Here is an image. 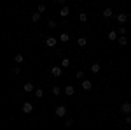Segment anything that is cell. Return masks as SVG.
Returning <instances> with one entry per match:
<instances>
[{"instance_id":"obj_1","label":"cell","mask_w":131,"mask_h":130,"mask_svg":"<svg viewBox=\"0 0 131 130\" xmlns=\"http://www.w3.org/2000/svg\"><path fill=\"white\" fill-rule=\"evenodd\" d=\"M121 111H122V113L128 116V114L131 113V104H129V102H124V104L121 106Z\"/></svg>"},{"instance_id":"obj_2","label":"cell","mask_w":131,"mask_h":130,"mask_svg":"<svg viewBox=\"0 0 131 130\" xmlns=\"http://www.w3.org/2000/svg\"><path fill=\"white\" fill-rule=\"evenodd\" d=\"M65 114H66V107L65 106L56 107V116H60V118H61V116H65Z\"/></svg>"},{"instance_id":"obj_3","label":"cell","mask_w":131,"mask_h":130,"mask_svg":"<svg viewBox=\"0 0 131 130\" xmlns=\"http://www.w3.org/2000/svg\"><path fill=\"white\" fill-rule=\"evenodd\" d=\"M31 111H33V106L30 102H25L23 104V113H31Z\"/></svg>"},{"instance_id":"obj_4","label":"cell","mask_w":131,"mask_h":130,"mask_svg":"<svg viewBox=\"0 0 131 130\" xmlns=\"http://www.w3.org/2000/svg\"><path fill=\"white\" fill-rule=\"evenodd\" d=\"M51 74H52V76H61V74H63L61 67H52V69H51Z\"/></svg>"},{"instance_id":"obj_5","label":"cell","mask_w":131,"mask_h":130,"mask_svg":"<svg viewBox=\"0 0 131 130\" xmlns=\"http://www.w3.org/2000/svg\"><path fill=\"white\" fill-rule=\"evenodd\" d=\"M65 93H66V95H68V97H70V95H74V93H75V88L72 86V84H68V86L65 88Z\"/></svg>"},{"instance_id":"obj_6","label":"cell","mask_w":131,"mask_h":130,"mask_svg":"<svg viewBox=\"0 0 131 130\" xmlns=\"http://www.w3.org/2000/svg\"><path fill=\"white\" fill-rule=\"evenodd\" d=\"M56 42H58V41H56V39H54V37H49L47 41H46V44H47L49 48H54V46H56Z\"/></svg>"},{"instance_id":"obj_7","label":"cell","mask_w":131,"mask_h":130,"mask_svg":"<svg viewBox=\"0 0 131 130\" xmlns=\"http://www.w3.org/2000/svg\"><path fill=\"white\" fill-rule=\"evenodd\" d=\"M80 84H82V88H84V90H91V86H93V83H91V81H87V79H84V81L80 83Z\"/></svg>"},{"instance_id":"obj_8","label":"cell","mask_w":131,"mask_h":130,"mask_svg":"<svg viewBox=\"0 0 131 130\" xmlns=\"http://www.w3.org/2000/svg\"><path fill=\"white\" fill-rule=\"evenodd\" d=\"M101 70V67H100V63H93L91 65V72H94V74H98Z\"/></svg>"},{"instance_id":"obj_9","label":"cell","mask_w":131,"mask_h":130,"mask_svg":"<svg viewBox=\"0 0 131 130\" xmlns=\"http://www.w3.org/2000/svg\"><path fill=\"white\" fill-rule=\"evenodd\" d=\"M126 19H128V14H117V21L119 23H126Z\"/></svg>"},{"instance_id":"obj_10","label":"cell","mask_w":131,"mask_h":130,"mask_svg":"<svg viewBox=\"0 0 131 130\" xmlns=\"http://www.w3.org/2000/svg\"><path fill=\"white\" fill-rule=\"evenodd\" d=\"M77 44H79V46H80V48H84V46H86V44H87V41H86V37H80V39H79V41H77Z\"/></svg>"},{"instance_id":"obj_11","label":"cell","mask_w":131,"mask_h":130,"mask_svg":"<svg viewBox=\"0 0 131 130\" xmlns=\"http://www.w3.org/2000/svg\"><path fill=\"white\" fill-rule=\"evenodd\" d=\"M23 90H25V91H31V90H33V84H31V83H26L25 86H23Z\"/></svg>"},{"instance_id":"obj_12","label":"cell","mask_w":131,"mask_h":130,"mask_svg":"<svg viewBox=\"0 0 131 130\" xmlns=\"http://www.w3.org/2000/svg\"><path fill=\"white\" fill-rule=\"evenodd\" d=\"M68 12H70V9H68V7H63V9H61V12H60V14H61L63 18H65V16H68Z\"/></svg>"},{"instance_id":"obj_13","label":"cell","mask_w":131,"mask_h":130,"mask_svg":"<svg viewBox=\"0 0 131 130\" xmlns=\"http://www.w3.org/2000/svg\"><path fill=\"white\" fill-rule=\"evenodd\" d=\"M108 39H110V41H115V39H117V34L114 32V30H112V32H108Z\"/></svg>"},{"instance_id":"obj_14","label":"cell","mask_w":131,"mask_h":130,"mask_svg":"<svg viewBox=\"0 0 131 130\" xmlns=\"http://www.w3.org/2000/svg\"><path fill=\"white\" fill-rule=\"evenodd\" d=\"M40 19V12H33L31 14V21H39Z\"/></svg>"},{"instance_id":"obj_15","label":"cell","mask_w":131,"mask_h":130,"mask_svg":"<svg viewBox=\"0 0 131 130\" xmlns=\"http://www.w3.org/2000/svg\"><path fill=\"white\" fill-rule=\"evenodd\" d=\"M103 16H105V18H110V16H112V9H108V7H107L105 11H103Z\"/></svg>"},{"instance_id":"obj_16","label":"cell","mask_w":131,"mask_h":130,"mask_svg":"<svg viewBox=\"0 0 131 130\" xmlns=\"http://www.w3.org/2000/svg\"><path fill=\"white\" fill-rule=\"evenodd\" d=\"M79 19H80V21H82V23H84V21H87V14H86V12H80V16H79Z\"/></svg>"},{"instance_id":"obj_17","label":"cell","mask_w":131,"mask_h":130,"mask_svg":"<svg viewBox=\"0 0 131 130\" xmlns=\"http://www.w3.org/2000/svg\"><path fill=\"white\" fill-rule=\"evenodd\" d=\"M119 44L121 46H126V44H128V39L126 37H119Z\"/></svg>"},{"instance_id":"obj_18","label":"cell","mask_w":131,"mask_h":130,"mask_svg":"<svg viewBox=\"0 0 131 130\" xmlns=\"http://www.w3.org/2000/svg\"><path fill=\"white\" fill-rule=\"evenodd\" d=\"M60 39H61L63 42H66V41H68L70 37H68V34H61V37H60Z\"/></svg>"},{"instance_id":"obj_19","label":"cell","mask_w":131,"mask_h":130,"mask_svg":"<svg viewBox=\"0 0 131 130\" xmlns=\"http://www.w3.org/2000/svg\"><path fill=\"white\" fill-rule=\"evenodd\" d=\"M52 93H54V95H60V93H61V90L58 88V86H54V88H52Z\"/></svg>"},{"instance_id":"obj_20","label":"cell","mask_w":131,"mask_h":130,"mask_svg":"<svg viewBox=\"0 0 131 130\" xmlns=\"http://www.w3.org/2000/svg\"><path fill=\"white\" fill-rule=\"evenodd\" d=\"M35 95H37V97H42V95H44V91H42L40 88H37V90H35Z\"/></svg>"},{"instance_id":"obj_21","label":"cell","mask_w":131,"mask_h":130,"mask_svg":"<svg viewBox=\"0 0 131 130\" xmlns=\"http://www.w3.org/2000/svg\"><path fill=\"white\" fill-rule=\"evenodd\" d=\"M16 62H17V63H21V62H23V55H16Z\"/></svg>"},{"instance_id":"obj_22","label":"cell","mask_w":131,"mask_h":130,"mask_svg":"<svg viewBox=\"0 0 131 130\" xmlns=\"http://www.w3.org/2000/svg\"><path fill=\"white\" fill-rule=\"evenodd\" d=\"M70 65V60L68 58H65V60H63V67H68Z\"/></svg>"},{"instance_id":"obj_23","label":"cell","mask_w":131,"mask_h":130,"mask_svg":"<svg viewBox=\"0 0 131 130\" xmlns=\"http://www.w3.org/2000/svg\"><path fill=\"white\" fill-rule=\"evenodd\" d=\"M44 11H46V5H44V4H40V5H39V12H44Z\"/></svg>"},{"instance_id":"obj_24","label":"cell","mask_w":131,"mask_h":130,"mask_svg":"<svg viewBox=\"0 0 131 130\" xmlns=\"http://www.w3.org/2000/svg\"><path fill=\"white\" fill-rule=\"evenodd\" d=\"M77 77H79V79L84 77V72H82V70H79V72H77Z\"/></svg>"},{"instance_id":"obj_25","label":"cell","mask_w":131,"mask_h":130,"mask_svg":"<svg viewBox=\"0 0 131 130\" xmlns=\"http://www.w3.org/2000/svg\"><path fill=\"white\" fill-rule=\"evenodd\" d=\"M126 123H128V125H131V116H126Z\"/></svg>"}]
</instances>
